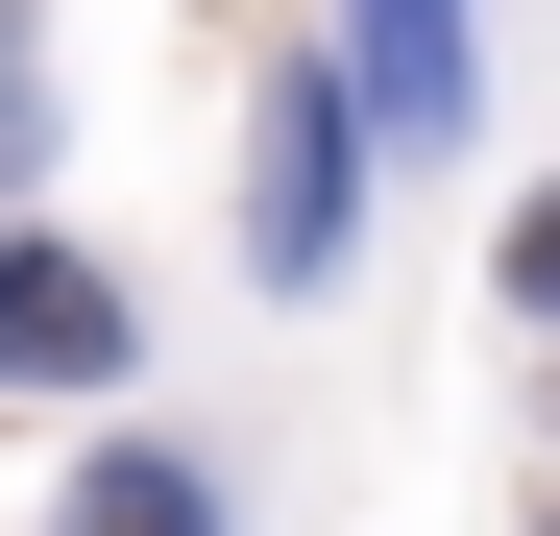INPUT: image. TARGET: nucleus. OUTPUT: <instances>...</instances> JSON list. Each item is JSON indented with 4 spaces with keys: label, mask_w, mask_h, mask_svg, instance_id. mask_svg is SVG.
<instances>
[{
    "label": "nucleus",
    "mask_w": 560,
    "mask_h": 536,
    "mask_svg": "<svg viewBox=\"0 0 560 536\" xmlns=\"http://www.w3.org/2000/svg\"><path fill=\"white\" fill-rule=\"evenodd\" d=\"M341 220H365V73H341V98L293 73V98H268V147H244V268H268V293H317Z\"/></svg>",
    "instance_id": "f257e3e1"
},
{
    "label": "nucleus",
    "mask_w": 560,
    "mask_h": 536,
    "mask_svg": "<svg viewBox=\"0 0 560 536\" xmlns=\"http://www.w3.org/2000/svg\"><path fill=\"white\" fill-rule=\"evenodd\" d=\"M512 293H536V317H560V196H536V220H512Z\"/></svg>",
    "instance_id": "39448f33"
},
{
    "label": "nucleus",
    "mask_w": 560,
    "mask_h": 536,
    "mask_svg": "<svg viewBox=\"0 0 560 536\" xmlns=\"http://www.w3.org/2000/svg\"><path fill=\"white\" fill-rule=\"evenodd\" d=\"M49 536H220V488L171 464V439H98V464L49 488Z\"/></svg>",
    "instance_id": "20e7f679"
},
{
    "label": "nucleus",
    "mask_w": 560,
    "mask_h": 536,
    "mask_svg": "<svg viewBox=\"0 0 560 536\" xmlns=\"http://www.w3.org/2000/svg\"><path fill=\"white\" fill-rule=\"evenodd\" d=\"M341 73H365V123H390V147H463L488 25H463V0H341Z\"/></svg>",
    "instance_id": "f03ea898"
},
{
    "label": "nucleus",
    "mask_w": 560,
    "mask_h": 536,
    "mask_svg": "<svg viewBox=\"0 0 560 536\" xmlns=\"http://www.w3.org/2000/svg\"><path fill=\"white\" fill-rule=\"evenodd\" d=\"M0 341H25V391H98V366H122V293H98L73 244H25V268H0Z\"/></svg>",
    "instance_id": "7ed1b4c3"
}]
</instances>
